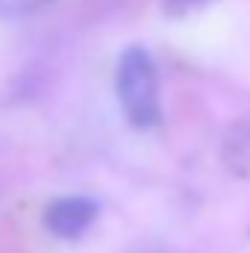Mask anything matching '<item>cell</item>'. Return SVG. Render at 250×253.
<instances>
[{
    "instance_id": "7a4b0ae2",
    "label": "cell",
    "mask_w": 250,
    "mask_h": 253,
    "mask_svg": "<svg viewBox=\"0 0 250 253\" xmlns=\"http://www.w3.org/2000/svg\"><path fill=\"white\" fill-rule=\"evenodd\" d=\"M97 215H100V203L94 197H88V194H65V197H56L47 206L44 224L56 239L74 242L97 221Z\"/></svg>"
},
{
    "instance_id": "3957f363",
    "label": "cell",
    "mask_w": 250,
    "mask_h": 253,
    "mask_svg": "<svg viewBox=\"0 0 250 253\" xmlns=\"http://www.w3.org/2000/svg\"><path fill=\"white\" fill-rule=\"evenodd\" d=\"M47 0H0V15L6 18H21V15H30L36 9H42Z\"/></svg>"
},
{
    "instance_id": "6da1fadb",
    "label": "cell",
    "mask_w": 250,
    "mask_h": 253,
    "mask_svg": "<svg viewBox=\"0 0 250 253\" xmlns=\"http://www.w3.org/2000/svg\"><path fill=\"white\" fill-rule=\"evenodd\" d=\"M115 88H118V100L124 109L126 121L138 129H153L162 121V100H159V74L153 56L132 44L126 47L118 59L115 71Z\"/></svg>"
}]
</instances>
